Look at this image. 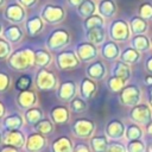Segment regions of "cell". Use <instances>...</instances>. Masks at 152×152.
Listing matches in <instances>:
<instances>
[{"mask_svg": "<svg viewBox=\"0 0 152 152\" xmlns=\"http://www.w3.org/2000/svg\"><path fill=\"white\" fill-rule=\"evenodd\" d=\"M113 76L121 78L122 81H127L131 76V69L127 63L125 62H118L115 66L113 68Z\"/></svg>", "mask_w": 152, "mask_h": 152, "instance_id": "obj_11", "label": "cell"}, {"mask_svg": "<svg viewBox=\"0 0 152 152\" xmlns=\"http://www.w3.org/2000/svg\"><path fill=\"white\" fill-rule=\"evenodd\" d=\"M103 26V19L101 15L99 14H91L90 17H88L84 21V27H86V31L88 30H91V28H95V27H102Z\"/></svg>", "mask_w": 152, "mask_h": 152, "instance_id": "obj_20", "label": "cell"}, {"mask_svg": "<svg viewBox=\"0 0 152 152\" xmlns=\"http://www.w3.org/2000/svg\"><path fill=\"white\" fill-rule=\"evenodd\" d=\"M150 45H151V42L144 34H137L132 39V48L135 49L137 51H146L150 49Z\"/></svg>", "mask_w": 152, "mask_h": 152, "instance_id": "obj_12", "label": "cell"}, {"mask_svg": "<svg viewBox=\"0 0 152 152\" xmlns=\"http://www.w3.org/2000/svg\"><path fill=\"white\" fill-rule=\"evenodd\" d=\"M8 84V77L5 74H0V89L6 88Z\"/></svg>", "mask_w": 152, "mask_h": 152, "instance_id": "obj_31", "label": "cell"}, {"mask_svg": "<svg viewBox=\"0 0 152 152\" xmlns=\"http://www.w3.org/2000/svg\"><path fill=\"white\" fill-rule=\"evenodd\" d=\"M119 55V48L114 42H107L102 46V56L107 59H115Z\"/></svg>", "mask_w": 152, "mask_h": 152, "instance_id": "obj_15", "label": "cell"}, {"mask_svg": "<svg viewBox=\"0 0 152 152\" xmlns=\"http://www.w3.org/2000/svg\"><path fill=\"white\" fill-rule=\"evenodd\" d=\"M138 59H139V52L133 48H127L121 53V61L127 63V64L135 63Z\"/></svg>", "mask_w": 152, "mask_h": 152, "instance_id": "obj_21", "label": "cell"}, {"mask_svg": "<svg viewBox=\"0 0 152 152\" xmlns=\"http://www.w3.org/2000/svg\"><path fill=\"white\" fill-rule=\"evenodd\" d=\"M26 26H27V31L30 32V34H36V33H38V32L42 30L43 23H42L40 18L34 17V18H32L31 20L27 21Z\"/></svg>", "mask_w": 152, "mask_h": 152, "instance_id": "obj_22", "label": "cell"}, {"mask_svg": "<svg viewBox=\"0 0 152 152\" xmlns=\"http://www.w3.org/2000/svg\"><path fill=\"white\" fill-rule=\"evenodd\" d=\"M74 93H75V83L72 81L64 82L59 88V96L63 100H68V99L72 97Z\"/></svg>", "mask_w": 152, "mask_h": 152, "instance_id": "obj_19", "label": "cell"}, {"mask_svg": "<svg viewBox=\"0 0 152 152\" xmlns=\"http://www.w3.org/2000/svg\"><path fill=\"white\" fill-rule=\"evenodd\" d=\"M10 63H11L12 68H14V69H19V70L26 69L34 63V53L28 49L17 51L12 56Z\"/></svg>", "mask_w": 152, "mask_h": 152, "instance_id": "obj_1", "label": "cell"}, {"mask_svg": "<svg viewBox=\"0 0 152 152\" xmlns=\"http://www.w3.org/2000/svg\"><path fill=\"white\" fill-rule=\"evenodd\" d=\"M0 31H1V28H0Z\"/></svg>", "mask_w": 152, "mask_h": 152, "instance_id": "obj_37", "label": "cell"}, {"mask_svg": "<svg viewBox=\"0 0 152 152\" xmlns=\"http://www.w3.org/2000/svg\"><path fill=\"white\" fill-rule=\"evenodd\" d=\"M109 34L113 40L124 42L129 37V27L126 21L124 20H114L109 27Z\"/></svg>", "mask_w": 152, "mask_h": 152, "instance_id": "obj_2", "label": "cell"}, {"mask_svg": "<svg viewBox=\"0 0 152 152\" xmlns=\"http://www.w3.org/2000/svg\"><path fill=\"white\" fill-rule=\"evenodd\" d=\"M99 12L104 18H112L116 12V6L112 0H101L99 4Z\"/></svg>", "mask_w": 152, "mask_h": 152, "instance_id": "obj_10", "label": "cell"}, {"mask_svg": "<svg viewBox=\"0 0 152 152\" xmlns=\"http://www.w3.org/2000/svg\"><path fill=\"white\" fill-rule=\"evenodd\" d=\"M8 51H10L8 44H7L5 40H1V39H0V58H4L5 56H7Z\"/></svg>", "mask_w": 152, "mask_h": 152, "instance_id": "obj_29", "label": "cell"}, {"mask_svg": "<svg viewBox=\"0 0 152 152\" xmlns=\"http://www.w3.org/2000/svg\"><path fill=\"white\" fill-rule=\"evenodd\" d=\"M6 37L8 39H11L12 42H18L21 37V32L17 26H11V27H8V30L6 32Z\"/></svg>", "mask_w": 152, "mask_h": 152, "instance_id": "obj_26", "label": "cell"}, {"mask_svg": "<svg viewBox=\"0 0 152 152\" xmlns=\"http://www.w3.org/2000/svg\"><path fill=\"white\" fill-rule=\"evenodd\" d=\"M30 84H31V78L28 76H23L17 82V87L19 89H26L30 87Z\"/></svg>", "mask_w": 152, "mask_h": 152, "instance_id": "obj_27", "label": "cell"}, {"mask_svg": "<svg viewBox=\"0 0 152 152\" xmlns=\"http://www.w3.org/2000/svg\"><path fill=\"white\" fill-rule=\"evenodd\" d=\"M1 4H2V0H0V5H1Z\"/></svg>", "mask_w": 152, "mask_h": 152, "instance_id": "obj_36", "label": "cell"}, {"mask_svg": "<svg viewBox=\"0 0 152 152\" xmlns=\"http://www.w3.org/2000/svg\"><path fill=\"white\" fill-rule=\"evenodd\" d=\"M87 74L93 80H101L106 74V66L101 61H95L87 68Z\"/></svg>", "mask_w": 152, "mask_h": 152, "instance_id": "obj_9", "label": "cell"}, {"mask_svg": "<svg viewBox=\"0 0 152 152\" xmlns=\"http://www.w3.org/2000/svg\"><path fill=\"white\" fill-rule=\"evenodd\" d=\"M72 107L76 109V110H82V109H84V103L80 100V99H76V100H74L72 101Z\"/></svg>", "mask_w": 152, "mask_h": 152, "instance_id": "obj_30", "label": "cell"}, {"mask_svg": "<svg viewBox=\"0 0 152 152\" xmlns=\"http://www.w3.org/2000/svg\"><path fill=\"white\" fill-rule=\"evenodd\" d=\"M124 83H125V81H122L121 78L115 77V76H112V77L108 78V86H109V88H110L112 90H114V91L122 89V88H124Z\"/></svg>", "mask_w": 152, "mask_h": 152, "instance_id": "obj_24", "label": "cell"}, {"mask_svg": "<svg viewBox=\"0 0 152 152\" xmlns=\"http://www.w3.org/2000/svg\"><path fill=\"white\" fill-rule=\"evenodd\" d=\"M139 14L142 19H151L152 18V5L148 2H144L139 8Z\"/></svg>", "mask_w": 152, "mask_h": 152, "instance_id": "obj_25", "label": "cell"}, {"mask_svg": "<svg viewBox=\"0 0 152 152\" xmlns=\"http://www.w3.org/2000/svg\"><path fill=\"white\" fill-rule=\"evenodd\" d=\"M50 61H51V56L44 50H39L34 53V63L40 66H45L46 64L50 63Z\"/></svg>", "mask_w": 152, "mask_h": 152, "instance_id": "obj_23", "label": "cell"}, {"mask_svg": "<svg viewBox=\"0 0 152 152\" xmlns=\"http://www.w3.org/2000/svg\"><path fill=\"white\" fill-rule=\"evenodd\" d=\"M87 38L90 43L93 44H101L104 40V31H103V26L102 27H95L91 30L87 31Z\"/></svg>", "mask_w": 152, "mask_h": 152, "instance_id": "obj_14", "label": "cell"}, {"mask_svg": "<svg viewBox=\"0 0 152 152\" xmlns=\"http://www.w3.org/2000/svg\"><path fill=\"white\" fill-rule=\"evenodd\" d=\"M145 81H146V83H148V84H152V76H147Z\"/></svg>", "mask_w": 152, "mask_h": 152, "instance_id": "obj_35", "label": "cell"}, {"mask_svg": "<svg viewBox=\"0 0 152 152\" xmlns=\"http://www.w3.org/2000/svg\"><path fill=\"white\" fill-rule=\"evenodd\" d=\"M70 42V36L65 30H56L51 33L48 40V46L52 50L63 49Z\"/></svg>", "mask_w": 152, "mask_h": 152, "instance_id": "obj_3", "label": "cell"}, {"mask_svg": "<svg viewBox=\"0 0 152 152\" xmlns=\"http://www.w3.org/2000/svg\"><path fill=\"white\" fill-rule=\"evenodd\" d=\"M6 15H7V18H8L10 20L19 23V21H21V20L24 19L25 12H24V10H23L20 6H18V5H11V6H8V8H7Z\"/></svg>", "mask_w": 152, "mask_h": 152, "instance_id": "obj_13", "label": "cell"}, {"mask_svg": "<svg viewBox=\"0 0 152 152\" xmlns=\"http://www.w3.org/2000/svg\"><path fill=\"white\" fill-rule=\"evenodd\" d=\"M139 95H140V91H139L138 87H135V86H127V87H125L122 89L121 100H122V102H125L127 104H134V103L138 102Z\"/></svg>", "mask_w": 152, "mask_h": 152, "instance_id": "obj_8", "label": "cell"}, {"mask_svg": "<svg viewBox=\"0 0 152 152\" xmlns=\"http://www.w3.org/2000/svg\"><path fill=\"white\" fill-rule=\"evenodd\" d=\"M129 25H131V30L135 34H142L147 30V23L141 17H134V18H132Z\"/></svg>", "mask_w": 152, "mask_h": 152, "instance_id": "obj_17", "label": "cell"}, {"mask_svg": "<svg viewBox=\"0 0 152 152\" xmlns=\"http://www.w3.org/2000/svg\"><path fill=\"white\" fill-rule=\"evenodd\" d=\"M146 69L148 70V72L152 74V56L150 58H147V61H146Z\"/></svg>", "mask_w": 152, "mask_h": 152, "instance_id": "obj_33", "label": "cell"}, {"mask_svg": "<svg viewBox=\"0 0 152 152\" xmlns=\"http://www.w3.org/2000/svg\"><path fill=\"white\" fill-rule=\"evenodd\" d=\"M42 17L45 21L50 24H56V23H59L64 18V10L59 6L48 5L44 7L42 12Z\"/></svg>", "mask_w": 152, "mask_h": 152, "instance_id": "obj_4", "label": "cell"}, {"mask_svg": "<svg viewBox=\"0 0 152 152\" xmlns=\"http://www.w3.org/2000/svg\"><path fill=\"white\" fill-rule=\"evenodd\" d=\"M96 91V84L91 78H83L81 82V93L83 97H90Z\"/></svg>", "mask_w": 152, "mask_h": 152, "instance_id": "obj_16", "label": "cell"}, {"mask_svg": "<svg viewBox=\"0 0 152 152\" xmlns=\"http://www.w3.org/2000/svg\"><path fill=\"white\" fill-rule=\"evenodd\" d=\"M76 55L77 57H80V59L84 61V62H89L93 61L96 55H97V50L95 44L93 43H81L78 44L77 49H76Z\"/></svg>", "mask_w": 152, "mask_h": 152, "instance_id": "obj_6", "label": "cell"}, {"mask_svg": "<svg viewBox=\"0 0 152 152\" xmlns=\"http://www.w3.org/2000/svg\"><path fill=\"white\" fill-rule=\"evenodd\" d=\"M95 10H96V5L93 0H84L80 6H78V12L81 15L88 18L90 17L91 14L95 13Z\"/></svg>", "mask_w": 152, "mask_h": 152, "instance_id": "obj_18", "label": "cell"}, {"mask_svg": "<svg viewBox=\"0 0 152 152\" xmlns=\"http://www.w3.org/2000/svg\"><path fill=\"white\" fill-rule=\"evenodd\" d=\"M37 84L42 89H51L56 84V77L53 76L52 72L42 69L37 76Z\"/></svg>", "mask_w": 152, "mask_h": 152, "instance_id": "obj_7", "label": "cell"}, {"mask_svg": "<svg viewBox=\"0 0 152 152\" xmlns=\"http://www.w3.org/2000/svg\"><path fill=\"white\" fill-rule=\"evenodd\" d=\"M37 0H20V2L24 5V6H27V7H31L32 5L36 4Z\"/></svg>", "mask_w": 152, "mask_h": 152, "instance_id": "obj_32", "label": "cell"}, {"mask_svg": "<svg viewBox=\"0 0 152 152\" xmlns=\"http://www.w3.org/2000/svg\"><path fill=\"white\" fill-rule=\"evenodd\" d=\"M21 99L24 100L25 106H28L30 103H32L34 101V94L33 93H30V91H25V93L21 94Z\"/></svg>", "mask_w": 152, "mask_h": 152, "instance_id": "obj_28", "label": "cell"}, {"mask_svg": "<svg viewBox=\"0 0 152 152\" xmlns=\"http://www.w3.org/2000/svg\"><path fill=\"white\" fill-rule=\"evenodd\" d=\"M83 1H84V0H69L70 5H72V6H80Z\"/></svg>", "mask_w": 152, "mask_h": 152, "instance_id": "obj_34", "label": "cell"}, {"mask_svg": "<svg viewBox=\"0 0 152 152\" xmlns=\"http://www.w3.org/2000/svg\"><path fill=\"white\" fill-rule=\"evenodd\" d=\"M80 61L74 51H63L57 56V64L61 69H72L78 65Z\"/></svg>", "mask_w": 152, "mask_h": 152, "instance_id": "obj_5", "label": "cell"}]
</instances>
